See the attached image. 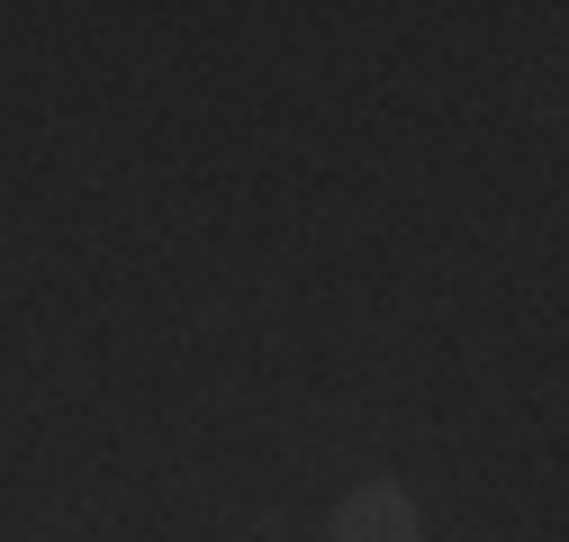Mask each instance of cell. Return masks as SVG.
Listing matches in <instances>:
<instances>
[{"mask_svg":"<svg viewBox=\"0 0 569 542\" xmlns=\"http://www.w3.org/2000/svg\"><path fill=\"white\" fill-rule=\"evenodd\" d=\"M335 542H425V524H416V498H407L398 480L352 489V498L335 506Z\"/></svg>","mask_w":569,"mask_h":542,"instance_id":"obj_1","label":"cell"}]
</instances>
